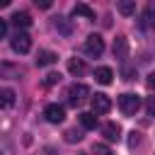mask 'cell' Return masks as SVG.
Segmentation results:
<instances>
[{
	"instance_id": "8fae6325",
	"label": "cell",
	"mask_w": 155,
	"mask_h": 155,
	"mask_svg": "<svg viewBox=\"0 0 155 155\" xmlns=\"http://www.w3.org/2000/svg\"><path fill=\"white\" fill-rule=\"evenodd\" d=\"M56 61H58V56H56L53 51H39V56H36V65H39V68L53 65Z\"/></svg>"
},
{
	"instance_id": "f1b7e54d",
	"label": "cell",
	"mask_w": 155,
	"mask_h": 155,
	"mask_svg": "<svg viewBox=\"0 0 155 155\" xmlns=\"http://www.w3.org/2000/svg\"><path fill=\"white\" fill-rule=\"evenodd\" d=\"M80 155H90V153H80Z\"/></svg>"
},
{
	"instance_id": "8992f818",
	"label": "cell",
	"mask_w": 155,
	"mask_h": 155,
	"mask_svg": "<svg viewBox=\"0 0 155 155\" xmlns=\"http://www.w3.org/2000/svg\"><path fill=\"white\" fill-rule=\"evenodd\" d=\"M44 116H46V121H51V124H61V121L65 119V109H63L61 104H46Z\"/></svg>"
},
{
	"instance_id": "d4e9b609",
	"label": "cell",
	"mask_w": 155,
	"mask_h": 155,
	"mask_svg": "<svg viewBox=\"0 0 155 155\" xmlns=\"http://www.w3.org/2000/svg\"><path fill=\"white\" fill-rule=\"evenodd\" d=\"M36 7H41V10H48V7H51V0H36Z\"/></svg>"
},
{
	"instance_id": "e0dca14e",
	"label": "cell",
	"mask_w": 155,
	"mask_h": 155,
	"mask_svg": "<svg viewBox=\"0 0 155 155\" xmlns=\"http://www.w3.org/2000/svg\"><path fill=\"white\" fill-rule=\"evenodd\" d=\"M63 138H65V143H80L85 136H82V131H80V128H68Z\"/></svg>"
},
{
	"instance_id": "4fadbf2b",
	"label": "cell",
	"mask_w": 155,
	"mask_h": 155,
	"mask_svg": "<svg viewBox=\"0 0 155 155\" xmlns=\"http://www.w3.org/2000/svg\"><path fill=\"white\" fill-rule=\"evenodd\" d=\"M138 24H140L143 29H155V10H145V12L140 15Z\"/></svg>"
},
{
	"instance_id": "6da1fadb",
	"label": "cell",
	"mask_w": 155,
	"mask_h": 155,
	"mask_svg": "<svg viewBox=\"0 0 155 155\" xmlns=\"http://www.w3.org/2000/svg\"><path fill=\"white\" fill-rule=\"evenodd\" d=\"M119 109L126 114V116H133L138 109H140V97L136 92H124L119 97Z\"/></svg>"
},
{
	"instance_id": "4316f807",
	"label": "cell",
	"mask_w": 155,
	"mask_h": 155,
	"mask_svg": "<svg viewBox=\"0 0 155 155\" xmlns=\"http://www.w3.org/2000/svg\"><path fill=\"white\" fill-rule=\"evenodd\" d=\"M124 80H133V70L131 68H124Z\"/></svg>"
},
{
	"instance_id": "83f0119b",
	"label": "cell",
	"mask_w": 155,
	"mask_h": 155,
	"mask_svg": "<svg viewBox=\"0 0 155 155\" xmlns=\"http://www.w3.org/2000/svg\"><path fill=\"white\" fill-rule=\"evenodd\" d=\"M10 5V0H0V7H7Z\"/></svg>"
},
{
	"instance_id": "5bb4252c",
	"label": "cell",
	"mask_w": 155,
	"mask_h": 155,
	"mask_svg": "<svg viewBox=\"0 0 155 155\" xmlns=\"http://www.w3.org/2000/svg\"><path fill=\"white\" fill-rule=\"evenodd\" d=\"M12 22H15L17 27H29V24H31V15L24 12V10H17V12L12 15Z\"/></svg>"
},
{
	"instance_id": "9c48e42d",
	"label": "cell",
	"mask_w": 155,
	"mask_h": 155,
	"mask_svg": "<svg viewBox=\"0 0 155 155\" xmlns=\"http://www.w3.org/2000/svg\"><path fill=\"white\" fill-rule=\"evenodd\" d=\"M102 133H104V138H107L109 143H116V140L121 138V126L111 121V124H107V126L102 128Z\"/></svg>"
},
{
	"instance_id": "7a4b0ae2",
	"label": "cell",
	"mask_w": 155,
	"mask_h": 155,
	"mask_svg": "<svg viewBox=\"0 0 155 155\" xmlns=\"http://www.w3.org/2000/svg\"><path fill=\"white\" fill-rule=\"evenodd\" d=\"M87 97H90V87H87V85L75 82V85L68 87V104H70V107H80Z\"/></svg>"
},
{
	"instance_id": "ba28073f",
	"label": "cell",
	"mask_w": 155,
	"mask_h": 155,
	"mask_svg": "<svg viewBox=\"0 0 155 155\" xmlns=\"http://www.w3.org/2000/svg\"><path fill=\"white\" fill-rule=\"evenodd\" d=\"M94 80H97L99 85H109V82L114 80V70H111L109 65H102V68L94 70Z\"/></svg>"
},
{
	"instance_id": "ffe728a7",
	"label": "cell",
	"mask_w": 155,
	"mask_h": 155,
	"mask_svg": "<svg viewBox=\"0 0 155 155\" xmlns=\"http://www.w3.org/2000/svg\"><path fill=\"white\" fill-rule=\"evenodd\" d=\"M92 153H94V155H114L107 143H94V145H92Z\"/></svg>"
},
{
	"instance_id": "ac0fdd59",
	"label": "cell",
	"mask_w": 155,
	"mask_h": 155,
	"mask_svg": "<svg viewBox=\"0 0 155 155\" xmlns=\"http://www.w3.org/2000/svg\"><path fill=\"white\" fill-rule=\"evenodd\" d=\"M116 7H119V12H121V15H126V17L136 12V2H133V0H121Z\"/></svg>"
},
{
	"instance_id": "277c9868",
	"label": "cell",
	"mask_w": 155,
	"mask_h": 155,
	"mask_svg": "<svg viewBox=\"0 0 155 155\" xmlns=\"http://www.w3.org/2000/svg\"><path fill=\"white\" fill-rule=\"evenodd\" d=\"M10 46H12L15 53H29V48H31V36L24 34V31H17V34L12 36Z\"/></svg>"
},
{
	"instance_id": "cb8c5ba5",
	"label": "cell",
	"mask_w": 155,
	"mask_h": 155,
	"mask_svg": "<svg viewBox=\"0 0 155 155\" xmlns=\"http://www.w3.org/2000/svg\"><path fill=\"white\" fill-rule=\"evenodd\" d=\"M145 85H148L150 90H155V70H153V73L148 75V80H145Z\"/></svg>"
},
{
	"instance_id": "7402d4cb",
	"label": "cell",
	"mask_w": 155,
	"mask_h": 155,
	"mask_svg": "<svg viewBox=\"0 0 155 155\" xmlns=\"http://www.w3.org/2000/svg\"><path fill=\"white\" fill-rule=\"evenodd\" d=\"M128 136H131V138H128V145H131V148H136V145L140 143V133H138V131H131Z\"/></svg>"
},
{
	"instance_id": "5b68a950",
	"label": "cell",
	"mask_w": 155,
	"mask_h": 155,
	"mask_svg": "<svg viewBox=\"0 0 155 155\" xmlns=\"http://www.w3.org/2000/svg\"><path fill=\"white\" fill-rule=\"evenodd\" d=\"M90 102H92V114H107V111L111 109V99H109L107 94H99V92H97Z\"/></svg>"
},
{
	"instance_id": "44dd1931",
	"label": "cell",
	"mask_w": 155,
	"mask_h": 155,
	"mask_svg": "<svg viewBox=\"0 0 155 155\" xmlns=\"http://www.w3.org/2000/svg\"><path fill=\"white\" fill-rule=\"evenodd\" d=\"M61 82V73H48L46 78H44V85L46 87H53V85H58Z\"/></svg>"
},
{
	"instance_id": "52a82bcc",
	"label": "cell",
	"mask_w": 155,
	"mask_h": 155,
	"mask_svg": "<svg viewBox=\"0 0 155 155\" xmlns=\"http://www.w3.org/2000/svg\"><path fill=\"white\" fill-rule=\"evenodd\" d=\"M111 51H114V58H126L128 56V39L126 36H116Z\"/></svg>"
},
{
	"instance_id": "603a6c76",
	"label": "cell",
	"mask_w": 155,
	"mask_h": 155,
	"mask_svg": "<svg viewBox=\"0 0 155 155\" xmlns=\"http://www.w3.org/2000/svg\"><path fill=\"white\" fill-rule=\"evenodd\" d=\"M145 109H148V114H150V116L155 114V97H148V102H145Z\"/></svg>"
},
{
	"instance_id": "30bf717a",
	"label": "cell",
	"mask_w": 155,
	"mask_h": 155,
	"mask_svg": "<svg viewBox=\"0 0 155 155\" xmlns=\"http://www.w3.org/2000/svg\"><path fill=\"white\" fill-rule=\"evenodd\" d=\"M15 104V90L12 87H0V109H10Z\"/></svg>"
},
{
	"instance_id": "d6986e66",
	"label": "cell",
	"mask_w": 155,
	"mask_h": 155,
	"mask_svg": "<svg viewBox=\"0 0 155 155\" xmlns=\"http://www.w3.org/2000/svg\"><path fill=\"white\" fill-rule=\"evenodd\" d=\"M56 29H61L63 34H70V31H73V24H70L65 17H56Z\"/></svg>"
},
{
	"instance_id": "3957f363",
	"label": "cell",
	"mask_w": 155,
	"mask_h": 155,
	"mask_svg": "<svg viewBox=\"0 0 155 155\" xmlns=\"http://www.w3.org/2000/svg\"><path fill=\"white\" fill-rule=\"evenodd\" d=\"M85 53L92 56V58H99V56L104 53V39H102L99 34H90V36L85 39Z\"/></svg>"
},
{
	"instance_id": "9a60e30c",
	"label": "cell",
	"mask_w": 155,
	"mask_h": 155,
	"mask_svg": "<svg viewBox=\"0 0 155 155\" xmlns=\"http://www.w3.org/2000/svg\"><path fill=\"white\" fill-rule=\"evenodd\" d=\"M80 124H82V128H97V116L92 114V111H82L80 116Z\"/></svg>"
},
{
	"instance_id": "2e32d148",
	"label": "cell",
	"mask_w": 155,
	"mask_h": 155,
	"mask_svg": "<svg viewBox=\"0 0 155 155\" xmlns=\"http://www.w3.org/2000/svg\"><path fill=\"white\" fill-rule=\"evenodd\" d=\"M68 70H70L73 75H82V73H85V61H82V58H70V61H68Z\"/></svg>"
},
{
	"instance_id": "484cf974",
	"label": "cell",
	"mask_w": 155,
	"mask_h": 155,
	"mask_svg": "<svg viewBox=\"0 0 155 155\" xmlns=\"http://www.w3.org/2000/svg\"><path fill=\"white\" fill-rule=\"evenodd\" d=\"M5 34H7V22H5L2 17H0V39H2Z\"/></svg>"
},
{
	"instance_id": "7c38bea8",
	"label": "cell",
	"mask_w": 155,
	"mask_h": 155,
	"mask_svg": "<svg viewBox=\"0 0 155 155\" xmlns=\"http://www.w3.org/2000/svg\"><path fill=\"white\" fill-rule=\"evenodd\" d=\"M73 15H75V17H85V19H94V10H92L90 5H85V2H78V5L73 7Z\"/></svg>"
}]
</instances>
